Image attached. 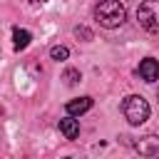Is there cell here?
I'll use <instances>...</instances> for the list:
<instances>
[{"label":"cell","instance_id":"obj_13","mask_svg":"<svg viewBox=\"0 0 159 159\" xmlns=\"http://www.w3.org/2000/svg\"><path fill=\"white\" fill-rule=\"evenodd\" d=\"M37 2H45V0H37Z\"/></svg>","mask_w":159,"mask_h":159},{"label":"cell","instance_id":"obj_2","mask_svg":"<svg viewBox=\"0 0 159 159\" xmlns=\"http://www.w3.org/2000/svg\"><path fill=\"white\" fill-rule=\"evenodd\" d=\"M122 112H124L129 124L139 127V124H144L149 119V102L144 97H139V94H129L124 99V104H122Z\"/></svg>","mask_w":159,"mask_h":159},{"label":"cell","instance_id":"obj_11","mask_svg":"<svg viewBox=\"0 0 159 159\" xmlns=\"http://www.w3.org/2000/svg\"><path fill=\"white\" fill-rule=\"evenodd\" d=\"M75 35H77V37H84V40H92V32H89L87 27H75Z\"/></svg>","mask_w":159,"mask_h":159},{"label":"cell","instance_id":"obj_10","mask_svg":"<svg viewBox=\"0 0 159 159\" xmlns=\"http://www.w3.org/2000/svg\"><path fill=\"white\" fill-rule=\"evenodd\" d=\"M62 80H65V84H77L80 82V70H65V75H62Z\"/></svg>","mask_w":159,"mask_h":159},{"label":"cell","instance_id":"obj_7","mask_svg":"<svg viewBox=\"0 0 159 159\" xmlns=\"http://www.w3.org/2000/svg\"><path fill=\"white\" fill-rule=\"evenodd\" d=\"M92 107V97H77L72 102H67V114H84L87 109Z\"/></svg>","mask_w":159,"mask_h":159},{"label":"cell","instance_id":"obj_9","mask_svg":"<svg viewBox=\"0 0 159 159\" xmlns=\"http://www.w3.org/2000/svg\"><path fill=\"white\" fill-rule=\"evenodd\" d=\"M50 55H52V60H67V57H70V50L62 47V45H55V47L50 50Z\"/></svg>","mask_w":159,"mask_h":159},{"label":"cell","instance_id":"obj_8","mask_svg":"<svg viewBox=\"0 0 159 159\" xmlns=\"http://www.w3.org/2000/svg\"><path fill=\"white\" fill-rule=\"evenodd\" d=\"M30 40H32V35H30L27 30H20V27L12 30V47H15V50H25V47L30 45Z\"/></svg>","mask_w":159,"mask_h":159},{"label":"cell","instance_id":"obj_12","mask_svg":"<svg viewBox=\"0 0 159 159\" xmlns=\"http://www.w3.org/2000/svg\"><path fill=\"white\" fill-rule=\"evenodd\" d=\"M0 117H2V107H0Z\"/></svg>","mask_w":159,"mask_h":159},{"label":"cell","instance_id":"obj_5","mask_svg":"<svg viewBox=\"0 0 159 159\" xmlns=\"http://www.w3.org/2000/svg\"><path fill=\"white\" fill-rule=\"evenodd\" d=\"M137 152L144 154V157H152V154H159V137L149 134V137H142L137 142Z\"/></svg>","mask_w":159,"mask_h":159},{"label":"cell","instance_id":"obj_6","mask_svg":"<svg viewBox=\"0 0 159 159\" xmlns=\"http://www.w3.org/2000/svg\"><path fill=\"white\" fill-rule=\"evenodd\" d=\"M60 132L65 134V139H77L80 137V122L72 119V114H70V117L60 119Z\"/></svg>","mask_w":159,"mask_h":159},{"label":"cell","instance_id":"obj_4","mask_svg":"<svg viewBox=\"0 0 159 159\" xmlns=\"http://www.w3.org/2000/svg\"><path fill=\"white\" fill-rule=\"evenodd\" d=\"M137 75H139L144 82H157V80H159V62L152 60V57L142 60L139 67H137Z\"/></svg>","mask_w":159,"mask_h":159},{"label":"cell","instance_id":"obj_3","mask_svg":"<svg viewBox=\"0 0 159 159\" xmlns=\"http://www.w3.org/2000/svg\"><path fill=\"white\" fill-rule=\"evenodd\" d=\"M137 20L144 30L159 32V0H144L137 7Z\"/></svg>","mask_w":159,"mask_h":159},{"label":"cell","instance_id":"obj_1","mask_svg":"<svg viewBox=\"0 0 159 159\" xmlns=\"http://www.w3.org/2000/svg\"><path fill=\"white\" fill-rule=\"evenodd\" d=\"M94 17L102 27H119L127 20V7L119 0H99L94 7Z\"/></svg>","mask_w":159,"mask_h":159}]
</instances>
